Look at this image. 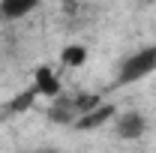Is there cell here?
<instances>
[{"label": "cell", "instance_id": "5", "mask_svg": "<svg viewBox=\"0 0 156 153\" xmlns=\"http://www.w3.org/2000/svg\"><path fill=\"white\" fill-rule=\"evenodd\" d=\"M33 78H36V84H33V90H36V93L48 96V99L60 96V81H57V75H54V69H48V66H39Z\"/></svg>", "mask_w": 156, "mask_h": 153}, {"label": "cell", "instance_id": "3", "mask_svg": "<svg viewBox=\"0 0 156 153\" xmlns=\"http://www.w3.org/2000/svg\"><path fill=\"white\" fill-rule=\"evenodd\" d=\"M114 114H117L114 105H108V102H96L93 108H87L84 114H78L72 126H75V129H84V132H87V129H99V126H105L108 120H114Z\"/></svg>", "mask_w": 156, "mask_h": 153}, {"label": "cell", "instance_id": "2", "mask_svg": "<svg viewBox=\"0 0 156 153\" xmlns=\"http://www.w3.org/2000/svg\"><path fill=\"white\" fill-rule=\"evenodd\" d=\"M147 129V120L141 111H123V114H114V135L123 138V141H138Z\"/></svg>", "mask_w": 156, "mask_h": 153}, {"label": "cell", "instance_id": "7", "mask_svg": "<svg viewBox=\"0 0 156 153\" xmlns=\"http://www.w3.org/2000/svg\"><path fill=\"white\" fill-rule=\"evenodd\" d=\"M33 99H36V90H24L21 96L12 99V111H24L27 105H33Z\"/></svg>", "mask_w": 156, "mask_h": 153}, {"label": "cell", "instance_id": "6", "mask_svg": "<svg viewBox=\"0 0 156 153\" xmlns=\"http://www.w3.org/2000/svg\"><path fill=\"white\" fill-rule=\"evenodd\" d=\"M60 63L69 66V69L84 66V63H87V48H84V45H66V48L60 51Z\"/></svg>", "mask_w": 156, "mask_h": 153}, {"label": "cell", "instance_id": "4", "mask_svg": "<svg viewBox=\"0 0 156 153\" xmlns=\"http://www.w3.org/2000/svg\"><path fill=\"white\" fill-rule=\"evenodd\" d=\"M36 6H39V0H0V18L3 21L27 18Z\"/></svg>", "mask_w": 156, "mask_h": 153}, {"label": "cell", "instance_id": "1", "mask_svg": "<svg viewBox=\"0 0 156 153\" xmlns=\"http://www.w3.org/2000/svg\"><path fill=\"white\" fill-rule=\"evenodd\" d=\"M150 72H156V45H147V48H138L129 57L120 60V69H117L114 84L123 87V84H135L141 78H147Z\"/></svg>", "mask_w": 156, "mask_h": 153}]
</instances>
